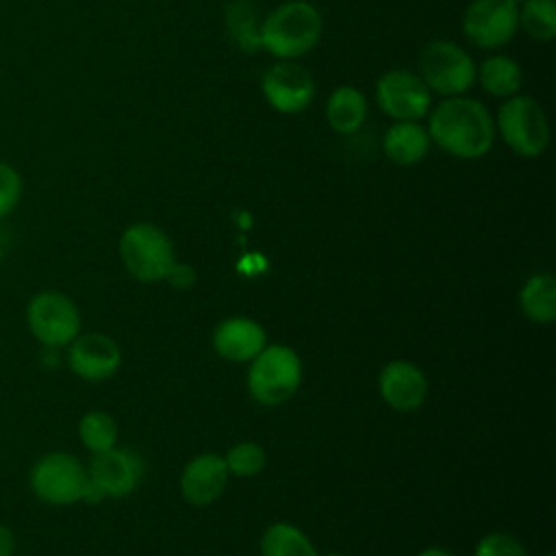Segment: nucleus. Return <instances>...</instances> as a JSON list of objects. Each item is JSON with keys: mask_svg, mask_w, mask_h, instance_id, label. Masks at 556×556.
Returning <instances> with one entry per match:
<instances>
[{"mask_svg": "<svg viewBox=\"0 0 556 556\" xmlns=\"http://www.w3.org/2000/svg\"><path fill=\"white\" fill-rule=\"evenodd\" d=\"M426 117L430 141L456 159L473 161L493 148L495 122L489 109L476 98H443Z\"/></svg>", "mask_w": 556, "mask_h": 556, "instance_id": "nucleus-1", "label": "nucleus"}, {"mask_svg": "<svg viewBox=\"0 0 556 556\" xmlns=\"http://www.w3.org/2000/svg\"><path fill=\"white\" fill-rule=\"evenodd\" d=\"M321 28V13L315 4L306 0H287L261 22V48L278 61H295L319 43Z\"/></svg>", "mask_w": 556, "mask_h": 556, "instance_id": "nucleus-2", "label": "nucleus"}, {"mask_svg": "<svg viewBox=\"0 0 556 556\" xmlns=\"http://www.w3.org/2000/svg\"><path fill=\"white\" fill-rule=\"evenodd\" d=\"M495 132L521 159H536L549 146V124L543 106L523 93L504 100L497 111Z\"/></svg>", "mask_w": 556, "mask_h": 556, "instance_id": "nucleus-3", "label": "nucleus"}, {"mask_svg": "<svg viewBox=\"0 0 556 556\" xmlns=\"http://www.w3.org/2000/svg\"><path fill=\"white\" fill-rule=\"evenodd\" d=\"M302 363L287 345H265L248 369V391L263 406L287 402L300 387Z\"/></svg>", "mask_w": 556, "mask_h": 556, "instance_id": "nucleus-4", "label": "nucleus"}, {"mask_svg": "<svg viewBox=\"0 0 556 556\" xmlns=\"http://www.w3.org/2000/svg\"><path fill=\"white\" fill-rule=\"evenodd\" d=\"M417 74L437 96H465L476 83V63L458 43L432 39L419 52Z\"/></svg>", "mask_w": 556, "mask_h": 556, "instance_id": "nucleus-5", "label": "nucleus"}, {"mask_svg": "<svg viewBox=\"0 0 556 556\" xmlns=\"http://www.w3.org/2000/svg\"><path fill=\"white\" fill-rule=\"evenodd\" d=\"M26 328L46 348H67L80 334V311L76 302L56 291L41 289L26 304Z\"/></svg>", "mask_w": 556, "mask_h": 556, "instance_id": "nucleus-6", "label": "nucleus"}, {"mask_svg": "<svg viewBox=\"0 0 556 556\" xmlns=\"http://www.w3.org/2000/svg\"><path fill=\"white\" fill-rule=\"evenodd\" d=\"M87 467L70 452H48L39 456L28 471L33 495L50 506H70L83 500L87 486Z\"/></svg>", "mask_w": 556, "mask_h": 556, "instance_id": "nucleus-7", "label": "nucleus"}, {"mask_svg": "<svg viewBox=\"0 0 556 556\" xmlns=\"http://www.w3.org/2000/svg\"><path fill=\"white\" fill-rule=\"evenodd\" d=\"M119 258L126 271L143 282L163 280L176 263L169 237L154 224H130L119 237Z\"/></svg>", "mask_w": 556, "mask_h": 556, "instance_id": "nucleus-8", "label": "nucleus"}, {"mask_svg": "<svg viewBox=\"0 0 556 556\" xmlns=\"http://www.w3.org/2000/svg\"><path fill=\"white\" fill-rule=\"evenodd\" d=\"M376 104L393 122H419L432 109V91L417 72L395 67L378 78Z\"/></svg>", "mask_w": 556, "mask_h": 556, "instance_id": "nucleus-9", "label": "nucleus"}, {"mask_svg": "<svg viewBox=\"0 0 556 556\" xmlns=\"http://www.w3.org/2000/svg\"><path fill=\"white\" fill-rule=\"evenodd\" d=\"M460 26L471 46L497 50L519 30V7L510 0H471L463 13Z\"/></svg>", "mask_w": 556, "mask_h": 556, "instance_id": "nucleus-10", "label": "nucleus"}, {"mask_svg": "<svg viewBox=\"0 0 556 556\" xmlns=\"http://www.w3.org/2000/svg\"><path fill=\"white\" fill-rule=\"evenodd\" d=\"M261 91L265 102L282 113L295 115L308 109L315 98L313 74L295 61H278L269 65L261 78Z\"/></svg>", "mask_w": 556, "mask_h": 556, "instance_id": "nucleus-11", "label": "nucleus"}, {"mask_svg": "<svg viewBox=\"0 0 556 556\" xmlns=\"http://www.w3.org/2000/svg\"><path fill=\"white\" fill-rule=\"evenodd\" d=\"M67 365L76 378L102 382L117 374L122 350L117 341L104 332H80L67 345Z\"/></svg>", "mask_w": 556, "mask_h": 556, "instance_id": "nucleus-12", "label": "nucleus"}, {"mask_svg": "<svg viewBox=\"0 0 556 556\" xmlns=\"http://www.w3.org/2000/svg\"><path fill=\"white\" fill-rule=\"evenodd\" d=\"M87 476L104 497H126L137 489L143 476V465L135 452L115 445L106 452L93 454Z\"/></svg>", "mask_w": 556, "mask_h": 556, "instance_id": "nucleus-13", "label": "nucleus"}, {"mask_svg": "<svg viewBox=\"0 0 556 556\" xmlns=\"http://www.w3.org/2000/svg\"><path fill=\"white\" fill-rule=\"evenodd\" d=\"M378 389L382 400L391 408L400 413H410L424 404L428 393V380L417 365L408 361H393L380 371Z\"/></svg>", "mask_w": 556, "mask_h": 556, "instance_id": "nucleus-14", "label": "nucleus"}, {"mask_svg": "<svg viewBox=\"0 0 556 556\" xmlns=\"http://www.w3.org/2000/svg\"><path fill=\"white\" fill-rule=\"evenodd\" d=\"M228 476L224 458L206 452L187 463L180 476V491L189 504L206 506L224 493Z\"/></svg>", "mask_w": 556, "mask_h": 556, "instance_id": "nucleus-15", "label": "nucleus"}, {"mask_svg": "<svg viewBox=\"0 0 556 556\" xmlns=\"http://www.w3.org/2000/svg\"><path fill=\"white\" fill-rule=\"evenodd\" d=\"M265 345L263 326L250 317H228L213 332V348L226 361H252Z\"/></svg>", "mask_w": 556, "mask_h": 556, "instance_id": "nucleus-16", "label": "nucleus"}, {"mask_svg": "<svg viewBox=\"0 0 556 556\" xmlns=\"http://www.w3.org/2000/svg\"><path fill=\"white\" fill-rule=\"evenodd\" d=\"M430 135L419 122H393L382 137V152L395 165H415L430 150Z\"/></svg>", "mask_w": 556, "mask_h": 556, "instance_id": "nucleus-17", "label": "nucleus"}, {"mask_svg": "<svg viewBox=\"0 0 556 556\" xmlns=\"http://www.w3.org/2000/svg\"><path fill=\"white\" fill-rule=\"evenodd\" d=\"M326 122L339 135H354L367 117V98L354 85H339L326 100Z\"/></svg>", "mask_w": 556, "mask_h": 556, "instance_id": "nucleus-18", "label": "nucleus"}, {"mask_svg": "<svg viewBox=\"0 0 556 556\" xmlns=\"http://www.w3.org/2000/svg\"><path fill=\"white\" fill-rule=\"evenodd\" d=\"M476 80L493 98H510L521 89V65L506 54L486 56L480 67H476Z\"/></svg>", "mask_w": 556, "mask_h": 556, "instance_id": "nucleus-19", "label": "nucleus"}, {"mask_svg": "<svg viewBox=\"0 0 556 556\" xmlns=\"http://www.w3.org/2000/svg\"><path fill=\"white\" fill-rule=\"evenodd\" d=\"M523 315L534 324H552L556 319V280L552 274H534L519 293Z\"/></svg>", "mask_w": 556, "mask_h": 556, "instance_id": "nucleus-20", "label": "nucleus"}, {"mask_svg": "<svg viewBox=\"0 0 556 556\" xmlns=\"http://www.w3.org/2000/svg\"><path fill=\"white\" fill-rule=\"evenodd\" d=\"M261 556H319L308 536L291 523H274L261 539Z\"/></svg>", "mask_w": 556, "mask_h": 556, "instance_id": "nucleus-21", "label": "nucleus"}, {"mask_svg": "<svg viewBox=\"0 0 556 556\" xmlns=\"http://www.w3.org/2000/svg\"><path fill=\"white\" fill-rule=\"evenodd\" d=\"M226 28L237 48L254 54L261 48L256 9L248 0H232L226 9Z\"/></svg>", "mask_w": 556, "mask_h": 556, "instance_id": "nucleus-22", "label": "nucleus"}, {"mask_svg": "<svg viewBox=\"0 0 556 556\" xmlns=\"http://www.w3.org/2000/svg\"><path fill=\"white\" fill-rule=\"evenodd\" d=\"M78 439L91 454L106 452L117 445V424L104 410H87L78 421Z\"/></svg>", "mask_w": 556, "mask_h": 556, "instance_id": "nucleus-23", "label": "nucleus"}, {"mask_svg": "<svg viewBox=\"0 0 556 556\" xmlns=\"http://www.w3.org/2000/svg\"><path fill=\"white\" fill-rule=\"evenodd\" d=\"M519 28L534 41H552L556 37V2L526 0L519 4Z\"/></svg>", "mask_w": 556, "mask_h": 556, "instance_id": "nucleus-24", "label": "nucleus"}, {"mask_svg": "<svg viewBox=\"0 0 556 556\" xmlns=\"http://www.w3.org/2000/svg\"><path fill=\"white\" fill-rule=\"evenodd\" d=\"M265 450L254 441H241L228 450L224 456V463L228 467V473H235L239 478H250L263 471L265 467Z\"/></svg>", "mask_w": 556, "mask_h": 556, "instance_id": "nucleus-25", "label": "nucleus"}, {"mask_svg": "<svg viewBox=\"0 0 556 556\" xmlns=\"http://www.w3.org/2000/svg\"><path fill=\"white\" fill-rule=\"evenodd\" d=\"M24 193L22 174L7 161H0V219L11 215Z\"/></svg>", "mask_w": 556, "mask_h": 556, "instance_id": "nucleus-26", "label": "nucleus"}, {"mask_svg": "<svg viewBox=\"0 0 556 556\" xmlns=\"http://www.w3.org/2000/svg\"><path fill=\"white\" fill-rule=\"evenodd\" d=\"M473 556H528V554L515 536L506 532H491L478 541Z\"/></svg>", "mask_w": 556, "mask_h": 556, "instance_id": "nucleus-27", "label": "nucleus"}, {"mask_svg": "<svg viewBox=\"0 0 556 556\" xmlns=\"http://www.w3.org/2000/svg\"><path fill=\"white\" fill-rule=\"evenodd\" d=\"M163 280H167L172 287L189 289V287L193 285V280H195V271H193L191 265L176 261V263L169 267V271H167V276H165Z\"/></svg>", "mask_w": 556, "mask_h": 556, "instance_id": "nucleus-28", "label": "nucleus"}, {"mask_svg": "<svg viewBox=\"0 0 556 556\" xmlns=\"http://www.w3.org/2000/svg\"><path fill=\"white\" fill-rule=\"evenodd\" d=\"M15 547H17V541L13 530L0 521V556H13Z\"/></svg>", "mask_w": 556, "mask_h": 556, "instance_id": "nucleus-29", "label": "nucleus"}, {"mask_svg": "<svg viewBox=\"0 0 556 556\" xmlns=\"http://www.w3.org/2000/svg\"><path fill=\"white\" fill-rule=\"evenodd\" d=\"M417 556H452V554L447 549H443V547H428V549L419 552Z\"/></svg>", "mask_w": 556, "mask_h": 556, "instance_id": "nucleus-30", "label": "nucleus"}, {"mask_svg": "<svg viewBox=\"0 0 556 556\" xmlns=\"http://www.w3.org/2000/svg\"><path fill=\"white\" fill-rule=\"evenodd\" d=\"M2 258H4V248H2V243H0V263H2Z\"/></svg>", "mask_w": 556, "mask_h": 556, "instance_id": "nucleus-31", "label": "nucleus"}, {"mask_svg": "<svg viewBox=\"0 0 556 556\" xmlns=\"http://www.w3.org/2000/svg\"><path fill=\"white\" fill-rule=\"evenodd\" d=\"M510 2H513V4H517V7H519V4H523V2H526V0H510Z\"/></svg>", "mask_w": 556, "mask_h": 556, "instance_id": "nucleus-32", "label": "nucleus"}, {"mask_svg": "<svg viewBox=\"0 0 556 556\" xmlns=\"http://www.w3.org/2000/svg\"><path fill=\"white\" fill-rule=\"evenodd\" d=\"M324 556H341V554H324Z\"/></svg>", "mask_w": 556, "mask_h": 556, "instance_id": "nucleus-33", "label": "nucleus"}, {"mask_svg": "<svg viewBox=\"0 0 556 556\" xmlns=\"http://www.w3.org/2000/svg\"><path fill=\"white\" fill-rule=\"evenodd\" d=\"M547 556H552V554H547Z\"/></svg>", "mask_w": 556, "mask_h": 556, "instance_id": "nucleus-34", "label": "nucleus"}]
</instances>
